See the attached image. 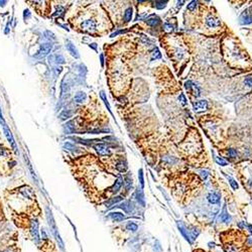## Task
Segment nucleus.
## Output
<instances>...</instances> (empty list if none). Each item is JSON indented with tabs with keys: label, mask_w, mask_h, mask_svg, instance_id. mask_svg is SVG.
Returning a JSON list of instances; mask_svg holds the SVG:
<instances>
[{
	"label": "nucleus",
	"mask_w": 252,
	"mask_h": 252,
	"mask_svg": "<svg viewBox=\"0 0 252 252\" xmlns=\"http://www.w3.org/2000/svg\"><path fill=\"white\" fill-rule=\"evenodd\" d=\"M220 241L225 252H244L252 247V237L244 230L230 229L220 234Z\"/></svg>",
	"instance_id": "obj_1"
},
{
	"label": "nucleus",
	"mask_w": 252,
	"mask_h": 252,
	"mask_svg": "<svg viewBox=\"0 0 252 252\" xmlns=\"http://www.w3.org/2000/svg\"><path fill=\"white\" fill-rule=\"evenodd\" d=\"M45 213H47V219H48V225H50L51 232H53L54 238H56L58 244H59V246H60V248L62 249V250H64V249H65V244H64L63 240H62V238H61V235H60L59 231H58L56 222H54V220L53 214H51V211L50 210V208L48 207L45 208Z\"/></svg>",
	"instance_id": "obj_2"
},
{
	"label": "nucleus",
	"mask_w": 252,
	"mask_h": 252,
	"mask_svg": "<svg viewBox=\"0 0 252 252\" xmlns=\"http://www.w3.org/2000/svg\"><path fill=\"white\" fill-rule=\"evenodd\" d=\"M51 50H53V43L51 42H45V43H42V45L39 47V51H37V53L36 54V58L37 59H42V58L47 57L48 54L51 53Z\"/></svg>",
	"instance_id": "obj_3"
},
{
	"label": "nucleus",
	"mask_w": 252,
	"mask_h": 252,
	"mask_svg": "<svg viewBox=\"0 0 252 252\" xmlns=\"http://www.w3.org/2000/svg\"><path fill=\"white\" fill-rule=\"evenodd\" d=\"M30 234H31V236H33L34 242H36V244H39L40 241L39 232V222H37V220H36V219L33 220L30 223Z\"/></svg>",
	"instance_id": "obj_4"
},
{
	"label": "nucleus",
	"mask_w": 252,
	"mask_h": 252,
	"mask_svg": "<svg viewBox=\"0 0 252 252\" xmlns=\"http://www.w3.org/2000/svg\"><path fill=\"white\" fill-rule=\"evenodd\" d=\"M116 207L122 209L126 214H132L134 212V209H135V206L131 201H125V202L121 203V204H119L118 206H116Z\"/></svg>",
	"instance_id": "obj_5"
},
{
	"label": "nucleus",
	"mask_w": 252,
	"mask_h": 252,
	"mask_svg": "<svg viewBox=\"0 0 252 252\" xmlns=\"http://www.w3.org/2000/svg\"><path fill=\"white\" fill-rule=\"evenodd\" d=\"M3 131H4V134H5V136H6V138H7L8 142H9V143H10V145L13 147V149L15 150V151H17V146H16L15 140H14L13 135H12V133H11L10 129L8 128L7 124H5V125L3 126Z\"/></svg>",
	"instance_id": "obj_6"
},
{
	"label": "nucleus",
	"mask_w": 252,
	"mask_h": 252,
	"mask_svg": "<svg viewBox=\"0 0 252 252\" xmlns=\"http://www.w3.org/2000/svg\"><path fill=\"white\" fill-rule=\"evenodd\" d=\"M82 28L85 31H88V33H93L96 30V21L93 19L85 20L82 23Z\"/></svg>",
	"instance_id": "obj_7"
},
{
	"label": "nucleus",
	"mask_w": 252,
	"mask_h": 252,
	"mask_svg": "<svg viewBox=\"0 0 252 252\" xmlns=\"http://www.w3.org/2000/svg\"><path fill=\"white\" fill-rule=\"evenodd\" d=\"M185 87H186V89L188 91H190L194 96H196V97L200 96V89L196 84H194L193 82H191V81H188V82H186V84H185Z\"/></svg>",
	"instance_id": "obj_8"
},
{
	"label": "nucleus",
	"mask_w": 252,
	"mask_h": 252,
	"mask_svg": "<svg viewBox=\"0 0 252 252\" xmlns=\"http://www.w3.org/2000/svg\"><path fill=\"white\" fill-rule=\"evenodd\" d=\"M240 23L241 24H250L252 23V14L248 10H245L240 16Z\"/></svg>",
	"instance_id": "obj_9"
},
{
	"label": "nucleus",
	"mask_w": 252,
	"mask_h": 252,
	"mask_svg": "<svg viewBox=\"0 0 252 252\" xmlns=\"http://www.w3.org/2000/svg\"><path fill=\"white\" fill-rule=\"evenodd\" d=\"M94 148L96 149L98 154H100V155H109L110 154V149L105 145V144L98 143L96 145H94Z\"/></svg>",
	"instance_id": "obj_10"
},
{
	"label": "nucleus",
	"mask_w": 252,
	"mask_h": 252,
	"mask_svg": "<svg viewBox=\"0 0 252 252\" xmlns=\"http://www.w3.org/2000/svg\"><path fill=\"white\" fill-rule=\"evenodd\" d=\"M108 217L114 222H122L125 220V215L120 212H111L108 215Z\"/></svg>",
	"instance_id": "obj_11"
},
{
	"label": "nucleus",
	"mask_w": 252,
	"mask_h": 252,
	"mask_svg": "<svg viewBox=\"0 0 252 252\" xmlns=\"http://www.w3.org/2000/svg\"><path fill=\"white\" fill-rule=\"evenodd\" d=\"M66 48H67V50H68V51L72 54V56L75 57L76 59L79 58V53H78L77 48L75 47V45H73V43H72L71 42H67Z\"/></svg>",
	"instance_id": "obj_12"
},
{
	"label": "nucleus",
	"mask_w": 252,
	"mask_h": 252,
	"mask_svg": "<svg viewBox=\"0 0 252 252\" xmlns=\"http://www.w3.org/2000/svg\"><path fill=\"white\" fill-rule=\"evenodd\" d=\"M135 199L136 201L139 203V205H141L142 207L145 206V200H144V195L142 192V189H137L135 192Z\"/></svg>",
	"instance_id": "obj_13"
},
{
	"label": "nucleus",
	"mask_w": 252,
	"mask_h": 252,
	"mask_svg": "<svg viewBox=\"0 0 252 252\" xmlns=\"http://www.w3.org/2000/svg\"><path fill=\"white\" fill-rule=\"evenodd\" d=\"M124 182L123 181V179L122 178H119V179H117L116 181H115L114 182V185L112 186V188L110 190H111V193L112 194H116L119 192V190L121 189V187H122V184Z\"/></svg>",
	"instance_id": "obj_14"
},
{
	"label": "nucleus",
	"mask_w": 252,
	"mask_h": 252,
	"mask_svg": "<svg viewBox=\"0 0 252 252\" xmlns=\"http://www.w3.org/2000/svg\"><path fill=\"white\" fill-rule=\"evenodd\" d=\"M208 107V102L206 100H201L198 101V102L194 103L193 108L195 111H198V110H206Z\"/></svg>",
	"instance_id": "obj_15"
},
{
	"label": "nucleus",
	"mask_w": 252,
	"mask_h": 252,
	"mask_svg": "<svg viewBox=\"0 0 252 252\" xmlns=\"http://www.w3.org/2000/svg\"><path fill=\"white\" fill-rule=\"evenodd\" d=\"M122 200H123V198L121 196H117V197H114V198H111V199L108 200V201L105 203V207L106 208H111L114 205H116L117 203L121 202Z\"/></svg>",
	"instance_id": "obj_16"
},
{
	"label": "nucleus",
	"mask_w": 252,
	"mask_h": 252,
	"mask_svg": "<svg viewBox=\"0 0 252 252\" xmlns=\"http://www.w3.org/2000/svg\"><path fill=\"white\" fill-rule=\"evenodd\" d=\"M220 221L223 222V223H226V224H228V223H230L231 221V216L229 215L228 212H227V209H226V207L223 208V211L221 213V215H220Z\"/></svg>",
	"instance_id": "obj_17"
},
{
	"label": "nucleus",
	"mask_w": 252,
	"mask_h": 252,
	"mask_svg": "<svg viewBox=\"0 0 252 252\" xmlns=\"http://www.w3.org/2000/svg\"><path fill=\"white\" fill-rule=\"evenodd\" d=\"M206 23H207L208 26H210V27H218L220 25V20L210 15V16H208L207 20H206Z\"/></svg>",
	"instance_id": "obj_18"
},
{
	"label": "nucleus",
	"mask_w": 252,
	"mask_h": 252,
	"mask_svg": "<svg viewBox=\"0 0 252 252\" xmlns=\"http://www.w3.org/2000/svg\"><path fill=\"white\" fill-rule=\"evenodd\" d=\"M208 201L211 204H218L220 202V195L216 192H212L208 195Z\"/></svg>",
	"instance_id": "obj_19"
},
{
	"label": "nucleus",
	"mask_w": 252,
	"mask_h": 252,
	"mask_svg": "<svg viewBox=\"0 0 252 252\" xmlns=\"http://www.w3.org/2000/svg\"><path fill=\"white\" fill-rule=\"evenodd\" d=\"M178 227H179V230L181 231V233L182 234V236L185 237V239L187 240L188 242H190L191 243V239H190V235L188 234V230L186 229V227H185L184 225L182 224L181 222H178Z\"/></svg>",
	"instance_id": "obj_20"
},
{
	"label": "nucleus",
	"mask_w": 252,
	"mask_h": 252,
	"mask_svg": "<svg viewBox=\"0 0 252 252\" xmlns=\"http://www.w3.org/2000/svg\"><path fill=\"white\" fill-rule=\"evenodd\" d=\"M69 90H70V86H69V83H66V78H64V80L62 81V86H61V97H64L65 95L68 93Z\"/></svg>",
	"instance_id": "obj_21"
},
{
	"label": "nucleus",
	"mask_w": 252,
	"mask_h": 252,
	"mask_svg": "<svg viewBox=\"0 0 252 252\" xmlns=\"http://www.w3.org/2000/svg\"><path fill=\"white\" fill-rule=\"evenodd\" d=\"M87 99V95L85 92H82V91H80V92H78V93L75 95V97H74V100L76 101L77 103H83V102H85Z\"/></svg>",
	"instance_id": "obj_22"
},
{
	"label": "nucleus",
	"mask_w": 252,
	"mask_h": 252,
	"mask_svg": "<svg viewBox=\"0 0 252 252\" xmlns=\"http://www.w3.org/2000/svg\"><path fill=\"white\" fill-rule=\"evenodd\" d=\"M159 22H160V19L157 16H152L146 20V23L150 26H156V25L159 24Z\"/></svg>",
	"instance_id": "obj_23"
},
{
	"label": "nucleus",
	"mask_w": 252,
	"mask_h": 252,
	"mask_svg": "<svg viewBox=\"0 0 252 252\" xmlns=\"http://www.w3.org/2000/svg\"><path fill=\"white\" fill-rule=\"evenodd\" d=\"M125 228H126L127 231H129V232H133V233L136 232V231L138 230V226H137V224H135L134 222H128L126 224Z\"/></svg>",
	"instance_id": "obj_24"
},
{
	"label": "nucleus",
	"mask_w": 252,
	"mask_h": 252,
	"mask_svg": "<svg viewBox=\"0 0 252 252\" xmlns=\"http://www.w3.org/2000/svg\"><path fill=\"white\" fill-rule=\"evenodd\" d=\"M75 122L74 121H69L65 124V129L67 133H74L75 132Z\"/></svg>",
	"instance_id": "obj_25"
},
{
	"label": "nucleus",
	"mask_w": 252,
	"mask_h": 252,
	"mask_svg": "<svg viewBox=\"0 0 252 252\" xmlns=\"http://www.w3.org/2000/svg\"><path fill=\"white\" fill-rule=\"evenodd\" d=\"M72 114H73V112H72L71 110H64V111L60 114L59 117L61 120H67L70 117H72Z\"/></svg>",
	"instance_id": "obj_26"
},
{
	"label": "nucleus",
	"mask_w": 252,
	"mask_h": 252,
	"mask_svg": "<svg viewBox=\"0 0 252 252\" xmlns=\"http://www.w3.org/2000/svg\"><path fill=\"white\" fill-rule=\"evenodd\" d=\"M132 14H133V10L131 7L127 8L125 10V13H124V20H125L126 22H129L130 20L132 19Z\"/></svg>",
	"instance_id": "obj_27"
},
{
	"label": "nucleus",
	"mask_w": 252,
	"mask_h": 252,
	"mask_svg": "<svg viewBox=\"0 0 252 252\" xmlns=\"http://www.w3.org/2000/svg\"><path fill=\"white\" fill-rule=\"evenodd\" d=\"M100 97H101V99L103 100V102L105 103V105H106V107H107V109H108V111L112 114V112H111V108H110V104H109V102H108V100H107L105 93H104L103 91H101V92H100Z\"/></svg>",
	"instance_id": "obj_28"
},
{
	"label": "nucleus",
	"mask_w": 252,
	"mask_h": 252,
	"mask_svg": "<svg viewBox=\"0 0 252 252\" xmlns=\"http://www.w3.org/2000/svg\"><path fill=\"white\" fill-rule=\"evenodd\" d=\"M116 169L119 170L120 173H124V172H126L127 166L125 163H123V161H118L116 164Z\"/></svg>",
	"instance_id": "obj_29"
},
{
	"label": "nucleus",
	"mask_w": 252,
	"mask_h": 252,
	"mask_svg": "<svg viewBox=\"0 0 252 252\" xmlns=\"http://www.w3.org/2000/svg\"><path fill=\"white\" fill-rule=\"evenodd\" d=\"M124 185H125L126 191H129L132 187V179H130L129 176L125 178V179H124Z\"/></svg>",
	"instance_id": "obj_30"
},
{
	"label": "nucleus",
	"mask_w": 252,
	"mask_h": 252,
	"mask_svg": "<svg viewBox=\"0 0 252 252\" xmlns=\"http://www.w3.org/2000/svg\"><path fill=\"white\" fill-rule=\"evenodd\" d=\"M54 63L56 64H65V58H64L62 54H57L54 56Z\"/></svg>",
	"instance_id": "obj_31"
},
{
	"label": "nucleus",
	"mask_w": 252,
	"mask_h": 252,
	"mask_svg": "<svg viewBox=\"0 0 252 252\" xmlns=\"http://www.w3.org/2000/svg\"><path fill=\"white\" fill-rule=\"evenodd\" d=\"M166 1H155V7L157 9H163L166 6Z\"/></svg>",
	"instance_id": "obj_32"
},
{
	"label": "nucleus",
	"mask_w": 252,
	"mask_h": 252,
	"mask_svg": "<svg viewBox=\"0 0 252 252\" xmlns=\"http://www.w3.org/2000/svg\"><path fill=\"white\" fill-rule=\"evenodd\" d=\"M138 179H139V182H140V185H141V188L144 187V179H143V170H138Z\"/></svg>",
	"instance_id": "obj_33"
},
{
	"label": "nucleus",
	"mask_w": 252,
	"mask_h": 252,
	"mask_svg": "<svg viewBox=\"0 0 252 252\" xmlns=\"http://www.w3.org/2000/svg\"><path fill=\"white\" fill-rule=\"evenodd\" d=\"M197 5H198V2H197V1H191L190 4H188V9H189L190 11L196 10Z\"/></svg>",
	"instance_id": "obj_34"
},
{
	"label": "nucleus",
	"mask_w": 252,
	"mask_h": 252,
	"mask_svg": "<svg viewBox=\"0 0 252 252\" xmlns=\"http://www.w3.org/2000/svg\"><path fill=\"white\" fill-rule=\"evenodd\" d=\"M215 160H216L217 163L220 164V166H227V163H226V160H224V159L221 158V157H219V156H216V157H215Z\"/></svg>",
	"instance_id": "obj_35"
},
{
	"label": "nucleus",
	"mask_w": 252,
	"mask_h": 252,
	"mask_svg": "<svg viewBox=\"0 0 252 252\" xmlns=\"http://www.w3.org/2000/svg\"><path fill=\"white\" fill-rule=\"evenodd\" d=\"M228 179H229V182H230V185H231V187H232L233 190L238 189V184L236 182L235 179H233L232 178H228Z\"/></svg>",
	"instance_id": "obj_36"
},
{
	"label": "nucleus",
	"mask_w": 252,
	"mask_h": 252,
	"mask_svg": "<svg viewBox=\"0 0 252 252\" xmlns=\"http://www.w3.org/2000/svg\"><path fill=\"white\" fill-rule=\"evenodd\" d=\"M161 58V54L159 53L158 48H154V51H153V54H152V60H156V59H160Z\"/></svg>",
	"instance_id": "obj_37"
},
{
	"label": "nucleus",
	"mask_w": 252,
	"mask_h": 252,
	"mask_svg": "<svg viewBox=\"0 0 252 252\" xmlns=\"http://www.w3.org/2000/svg\"><path fill=\"white\" fill-rule=\"evenodd\" d=\"M228 154H229V156H230V157H236L237 152H236V150H235V149L231 148V149H229V150H228Z\"/></svg>",
	"instance_id": "obj_38"
},
{
	"label": "nucleus",
	"mask_w": 252,
	"mask_h": 252,
	"mask_svg": "<svg viewBox=\"0 0 252 252\" xmlns=\"http://www.w3.org/2000/svg\"><path fill=\"white\" fill-rule=\"evenodd\" d=\"M179 100L181 101V103L182 104V105H186V104H187V99H186V97H185L184 94H181V95H179Z\"/></svg>",
	"instance_id": "obj_39"
},
{
	"label": "nucleus",
	"mask_w": 252,
	"mask_h": 252,
	"mask_svg": "<svg viewBox=\"0 0 252 252\" xmlns=\"http://www.w3.org/2000/svg\"><path fill=\"white\" fill-rule=\"evenodd\" d=\"M245 84L248 87H252V76H249L245 79Z\"/></svg>",
	"instance_id": "obj_40"
},
{
	"label": "nucleus",
	"mask_w": 252,
	"mask_h": 252,
	"mask_svg": "<svg viewBox=\"0 0 252 252\" xmlns=\"http://www.w3.org/2000/svg\"><path fill=\"white\" fill-rule=\"evenodd\" d=\"M200 175H201V176H202V179H207V176H208V175H209V173H208V172L207 170H200Z\"/></svg>",
	"instance_id": "obj_41"
},
{
	"label": "nucleus",
	"mask_w": 252,
	"mask_h": 252,
	"mask_svg": "<svg viewBox=\"0 0 252 252\" xmlns=\"http://www.w3.org/2000/svg\"><path fill=\"white\" fill-rule=\"evenodd\" d=\"M64 11H65V9H64V7L63 6H59L57 8V11H56V13H54V15H58V14H62Z\"/></svg>",
	"instance_id": "obj_42"
},
{
	"label": "nucleus",
	"mask_w": 252,
	"mask_h": 252,
	"mask_svg": "<svg viewBox=\"0 0 252 252\" xmlns=\"http://www.w3.org/2000/svg\"><path fill=\"white\" fill-rule=\"evenodd\" d=\"M45 36H48V39H56V37H54V34L53 33H51V31H45Z\"/></svg>",
	"instance_id": "obj_43"
},
{
	"label": "nucleus",
	"mask_w": 252,
	"mask_h": 252,
	"mask_svg": "<svg viewBox=\"0 0 252 252\" xmlns=\"http://www.w3.org/2000/svg\"><path fill=\"white\" fill-rule=\"evenodd\" d=\"M66 147L67 149H70V150H73V149H77L76 147H75L73 144H71V143H69V142H67V143H65V145H64Z\"/></svg>",
	"instance_id": "obj_44"
},
{
	"label": "nucleus",
	"mask_w": 252,
	"mask_h": 252,
	"mask_svg": "<svg viewBox=\"0 0 252 252\" xmlns=\"http://www.w3.org/2000/svg\"><path fill=\"white\" fill-rule=\"evenodd\" d=\"M53 70L54 71V74H56V76H58V75H60L61 74V72H62V67H56V68H54Z\"/></svg>",
	"instance_id": "obj_45"
},
{
	"label": "nucleus",
	"mask_w": 252,
	"mask_h": 252,
	"mask_svg": "<svg viewBox=\"0 0 252 252\" xmlns=\"http://www.w3.org/2000/svg\"><path fill=\"white\" fill-rule=\"evenodd\" d=\"M0 124H1L2 126H4L5 124V120H4V118H3V115H2V113H1V109H0Z\"/></svg>",
	"instance_id": "obj_46"
},
{
	"label": "nucleus",
	"mask_w": 252,
	"mask_h": 252,
	"mask_svg": "<svg viewBox=\"0 0 252 252\" xmlns=\"http://www.w3.org/2000/svg\"><path fill=\"white\" fill-rule=\"evenodd\" d=\"M40 234H42V238L43 240L48 239V235H47V233H45V229H42V230H40Z\"/></svg>",
	"instance_id": "obj_47"
},
{
	"label": "nucleus",
	"mask_w": 252,
	"mask_h": 252,
	"mask_svg": "<svg viewBox=\"0 0 252 252\" xmlns=\"http://www.w3.org/2000/svg\"><path fill=\"white\" fill-rule=\"evenodd\" d=\"M164 28H166V30H167V31H172L173 30V26L170 24H169V23H166L164 24Z\"/></svg>",
	"instance_id": "obj_48"
},
{
	"label": "nucleus",
	"mask_w": 252,
	"mask_h": 252,
	"mask_svg": "<svg viewBox=\"0 0 252 252\" xmlns=\"http://www.w3.org/2000/svg\"><path fill=\"white\" fill-rule=\"evenodd\" d=\"M23 17H24V18H30V11H28L27 9H26V10H24Z\"/></svg>",
	"instance_id": "obj_49"
},
{
	"label": "nucleus",
	"mask_w": 252,
	"mask_h": 252,
	"mask_svg": "<svg viewBox=\"0 0 252 252\" xmlns=\"http://www.w3.org/2000/svg\"><path fill=\"white\" fill-rule=\"evenodd\" d=\"M127 30H118L117 33H112L111 34V37L113 36H117V34H120V33H126Z\"/></svg>",
	"instance_id": "obj_50"
},
{
	"label": "nucleus",
	"mask_w": 252,
	"mask_h": 252,
	"mask_svg": "<svg viewBox=\"0 0 252 252\" xmlns=\"http://www.w3.org/2000/svg\"><path fill=\"white\" fill-rule=\"evenodd\" d=\"M193 252H207V251H205L204 249H200V248H198V249H195V250H194Z\"/></svg>",
	"instance_id": "obj_51"
},
{
	"label": "nucleus",
	"mask_w": 252,
	"mask_h": 252,
	"mask_svg": "<svg viewBox=\"0 0 252 252\" xmlns=\"http://www.w3.org/2000/svg\"><path fill=\"white\" fill-rule=\"evenodd\" d=\"M100 60H101V65H104V59H103V54H100Z\"/></svg>",
	"instance_id": "obj_52"
},
{
	"label": "nucleus",
	"mask_w": 252,
	"mask_h": 252,
	"mask_svg": "<svg viewBox=\"0 0 252 252\" xmlns=\"http://www.w3.org/2000/svg\"><path fill=\"white\" fill-rule=\"evenodd\" d=\"M5 3H6V1H1V0H0V6L1 7H3L5 5Z\"/></svg>",
	"instance_id": "obj_53"
},
{
	"label": "nucleus",
	"mask_w": 252,
	"mask_h": 252,
	"mask_svg": "<svg viewBox=\"0 0 252 252\" xmlns=\"http://www.w3.org/2000/svg\"><path fill=\"white\" fill-rule=\"evenodd\" d=\"M92 45H90V47H92V48H94V50H96V43H92Z\"/></svg>",
	"instance_id": "obj_54"
},
{
	"label": "nucleus",
	"mask_w": 252,
	"mask_h": 252,
	"mask_svg": "<svg viewBox=\"0 0 252 252\" xmlns=\"http://www.w3.org/2000/svg\"><path fill=\"white\" fill-rule=\"evenodd\" d=\"M244 252H252V247H250V248H248L247 250H245Z\"/></svg>",
	"instance_id": "obj_55"
},
{
	"label": "nucleus",
	"mask_w": 252,
	"mask_h": 252,
	"mask_svg": "<svg viewBox=\"0 0 252 252\" xmlns=\"http://www.w3.org/2000/svg\"><path fill=\"white\" fill-rule=\"evenodd\" d=\"M248 228L250 229V232H251V234H252V225H248Z\"/></svg>",
	"instance_id": "obj_56"
},
{
	"label": "nucleus",
	"mask_w": 252,
	"mask_h": 252,
	"mask_svg": "<svg viewBox=\"0 0 252 252\" xmlns=\"http://www.w3.org/2000/svg\"><path fill=\"white\" fill-rule=\"evenodd\" d=\"M178 3H179V6H182V3H184V1H181V2H179H179H178Z\"/></svg>",
	"instance_id": "obj_57"
}]
</instances>
